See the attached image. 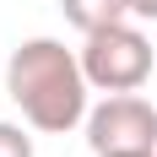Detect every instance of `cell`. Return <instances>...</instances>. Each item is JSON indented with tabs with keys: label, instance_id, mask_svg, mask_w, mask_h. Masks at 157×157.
<instances>
[{
	"label": "cell",
	"instance_id": "obj_1",
	"mask_svg": "<svg viewBox=\"0 0 157 157\" xmlns=\"http://www.w3.org/2000/svg\"><path fill=\"white\" fill-rule=\"evenodd\" d=\"M6 92L22 109V119L44 136H65V130L87 125V109H92V81L81 71V49H65L60 38H27L11 49Z\"/></svg>",
	"mask_w": 157,
	"mask_h": 157
},
{
	"label": "cell",
	"instance_id": "obj_2",
	"mask_svg": "<svg viewBox=\"0 0 157 157\" xmlns=\"http://www.w3.org/2000/svg\"><path fill=\"white\" fill-rule=\"evenodd\" d=\"M152 65H157L152 38L130 16L87 33V44H81V71L92 81V92H141L152 81Z\"/></svg>",
	"mask_w": 157,
	"mask_h": 157
},
{
	"label": "cell",
	"instance_id": "obj_3",
	"mask_svg": "<svg viewBox=\"0 0 157 157\" xmlns=\"http://www.w3.org/2000/svg\"><path fill=\"white\" fill-rule=\"evenodd\" d=\"M87 146L92 157L109 152H157V103L141 92H109L87 109Z\"/></svg>",
	"mask_w": 157,
	"mask_h": 157
},
{
	"label": "cell",
	"instance_id": "obj_4",
	"mask_svg": "<svg viewBox=\"0 0 157 157\" xmlns=\"http://www.w3.org/2000/svg\"><path fill=\"white\" fill-rule=\"evenodd\" d=\"M60 11H65V22L87 38V33L109 27V22H125V16H130V0H60Z\"/></svg>",
	"mask_w": 157,
	"mask_h": 157
},
{
	"label": "cell",
	"instance_id": "obj_5",
	"mask_svg": "<svg viewBox=\"0 0 157 157\" xmlns=\"http://www.w3.org/2000/svg\"><path fill=\"white\" fill-rule=\"evenodd\" d=\"M0 157H33V136L11 119H0Z\"/></svg>",
	"mask_w": 157,
	"mask_h": 157
},
{
	"label": "cell",
	"instance_id": "obj_6",
	"mask_svg": "<svg viewBox=\"0 0 157 157\" xmlns=\"http://www.w3.org/2000/svg\"><path fill=\"white\" fill-rule=\"evenodd\" d=\"M130 16H141V22H157V0H130Z\"/></svg>",
	"mask_w": 157,
	"mask_h": 157
},
{
	"label": "cell",
	"instance_id": "obj_7",
	"mask_svg": "<svg viewBox=\"0 0 157 157\" xmlns=\"http://www.w3.org/2000/svg\"><path fill=\"white\" fill-rule=\"evenodd\" d=\"M109 157H157V152H109Z\"/></svg>",
	"mask_w": 157,
	"mask_h": 157
}]
</instances>
